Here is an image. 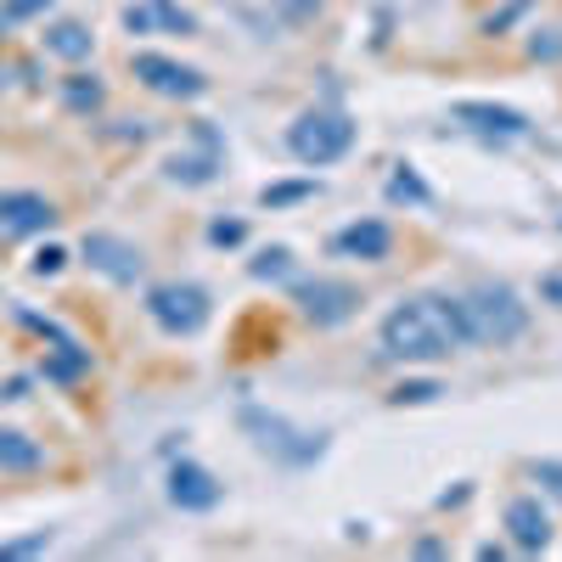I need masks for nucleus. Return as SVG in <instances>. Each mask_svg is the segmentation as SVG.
<instances>
[{
    "label": "nucleus",
    "instance_id": "1",
    "mask_svg": "<svg viewBox=\"0 0 562 562\" xmlns=\"http://www.w3.org/2000/svg\"><path fill=\"white\" fill-rule=\"evenodd\" d=\"M383 355L389 360H405V366H439L450 360L456 349H467V315H461V299L450 293H422V299H405L383 315Z\"/></svg>",
    "mask_w": 562,
    "mask_h": 562
},
{
    "label": "nucleus",
    "instance_id": "2",
    "mask_svg": "<svg viewBox=\"0 0 562 562\" xmlns=\"http://www.w3.org/2000/svg\"><path fill=\"white\" fill-rule=\"evenodd\" d=\"M461 315H467V344L506 349L529 333V304L512 293L506 281H479V288L461 299Z\"/></svg>",
    "mask_w": 562,
    "mask_h": 562
},
{
    "label": "nucleus",
    "instance_id": "3",
    "mask_svg": "<svg viewBox=\"0 0 562 562\" xmlns=\"http://www.w3.org/2000/svg\"><path fill=\"white\" fill-rule=\"evenodd\" d=\"M349 147H355V119L338 113V108H310L288 124V153L310 169H326V164L349 158Z\"/></svg>",
    "mask_w": 562,
    "mask_h": 562
},
{
    "label": "nucleus",
    "instance_id": "4",
    "mask_svg": "<svg viewBox=\"0 0 562 562\" xmlns=\"http://www.w3.org/2000/svg\"><path fill=\"white\" fill-rule=\"evenodd\" d=\"M147 315L169 338H198L214 315V299L198 281H158V288H147Z\"/></svg>",
    "mask_w": 562,
    "mask_h": 562
},
{
    "label": "nucleus",
    "instance_id": "5",
    "mask_svg": "<svg viewBox=\"0 0 562 562\" xmlns=\"http://www.w3.org/2000/svg\"><path fill=\"white\" fill-rule=\"evenodd\" d=\"M243 428L254 434V445L265 456L288 461V467H310V461L326 456V434H304V428H293L288 416H276L265 405H243Z\"/></svg>",
    "mask_w": 562,
    "mask_h": 562
},
{
    "label": "nucleus",
    "instance_id": "6",
    "mask_svg": "<svg viewBox=\"0 0 562 562\" xmlns=\"http://www.w3.org/2000/svg\"><path fill=\"white\" fill-rule=\"evenodd\" d=\"M293 304L310 326H344L360 315V288H349L338 276H304L293 288Z\"/></svg>",
    "mask_w": 562,
    "mask_h": 562
},
{
    "label": "nucleus",
    "instance_id": "7",
    "mask_svg": "<svg viewBox=\"0 0 562 562\" xmlns=\"http://www.w3.org/2000/svg\"><path fill=\"white\" fill-rule=\"evenodd\" d=\"M130 68H135V79L147 85L153 97H169V102H198V97H209V74H203V68H186V63H175V57H164V52H135Z\"/></svg>",
    "mask_w": 562,
    "mask_h": 562
},
{
    "label": "nucleus",
    "instance_id": "8",
    "mask_svg": "<svg viewBox=\"0 0 562 562\" xmlns=\"http://www.w3.org/2000/svg\"><path fill=\"white\" fill-rule=\"evenodd\" d=\"M79 254H85L90 270L108 276V281H119V288H135L140 270H147V254H140L130 237H119V231H85Z\"/></svg>",
    "mask_w": 562,
    "mask_h": 562
},
{
    "label": "nucleus",
    "instance_id": "9",
    "mask_svg": "<svg viewBox=\"0 0 562 562\" xmlns=\"http://www.w3.org/2000/svg\"><path fill=\"white\" fill-rule=\"evenodd\" d=\"M164 495H169L175 512H192V518H203V512H214V506L225 501V484L209 473L203 461H169Z\"/></svg>",
    "mask_w": 562,
    "mask_h": 562
},
{
    "label": "nucleus",
    "instance_id": "10",
    "mask_svg": "<svg viewBox=\"0 0 562 562\" xmlns=\"http://www.w3.org/2000/svg\"><path fill=\"white\" fill-rule=\"evenodd\" d=\"M192 140H198L192 153H169V158H164V175L180 180V186H209V180H220V169H225L220 135H214L209 124H192Z\"/></svg>",
    "mask_w": 562,
    "mask_h": 562
},
{
    "label": "nucleus",
    "instance_id": "11",
    "mask_svg": "<svg viewBox=\"0 0 562 562\" xmlns=\"http://www.w3.org/2000/svg\"><path fill=\"white\" fill-rule=\"evenodd\" d=\"M450 119L473 135H490V140H518L529 135V113L506 108V102H450Z\"/></svg>",
    "mask_w": 562,
    "mask_h": 562
},
{
    "label": "nucleus",
    "instance_id": "12",
    "mask_svg": "<svg viewBox=\"0 0 562 562\" xmlns=\"http://www.w3.org/2000/svg\"><path fill=\"white\" fill-rule=\"evenodd\" d=\"M57 225V203L40 192H0V237H40Z\"/></svg>",
    "mask_w": 562,
    "mask_h": 562
},
{
    "label": "nucleus",
    "instance_id": "13",
    "mask_svg": "<svg viewBox=\"0 0 562 562\" xmlns=\"http://www.w3.org/2000/svg\"><path fill=\"white\" fill-rule=\"evenodd\" d=\"M506 540L518 546V551H546L551 546V512L535 495L506 501Z\"/></svg>",
    "mask_w": 562,
    "mask_h": 562
},
{
    "label": "nucleus",
    "instance_id": "14",
    "mask_svg": "<svg viewBox=\"0 0 562 562\" xmlns=\"http://www.w3.org/2000/svg\"><path fill=\"white\" fill-rule=\"evenodd\" d=\"M124 29L130 34H198V18L180 7V0H135V7H124Z\"/></svg>",
    "mask_w": 562,
    "mask_h": 562
},
{
    "label": "nucleus",
    "instance_id": "15",
    "mask_svg": "<svg viewBox=\"0 0 562 562\" xmlns=\"http://www.w3.org/2000/svg\"><path fill=\"white\" fill-rule=\"evenodd\" d=\"M389 248H394V231H389L383 220H355V225H344L338 237H333V254H344V259H366V265L389 259Z\"/></svg>",
    "mask_w": 562,
    "mask_h": 562
},
{
    "label": "nucleus",
    "instance_id": "16",
    "mask_svg": "<svg viewBox=\"0 0 562 562\" xmlns=\"http://www.w3.org/2000/svg\"><path fill=\"white\" fill-rule=\"evenodd\" d=\"M40 45H45V57H57V63H85L90 52H97V34H90L79 18H57V23H45Z\"/></svg>",
    "mask_w": 562,
    "mask_h": 562
},
{
    "label": "nucleus",
    "instance_id": "17",
    "mask_svg": "<svg viewBox=\"0 0 562 562\" xmlns=\"http://www.w3.org/2000/svg\"><path fill=\"white\" fill-rule=\"evenodd\" d=\"M85 371H90V349L79 338H57L52 349H45V360H40V378L45 383H79Z\"/></svg>",
    "mask_w": 562,
    "mask_h": 562
},
{
    "label": "nucleus",
    "instance_id": "18",
    "mask_svg": "<svg viewBox=\"0 0 562 562\" xmlns=\"http://www.w3.org/2000/svg\"><path fill=\"white\" fill-rule=\"evenodd\" d=\"M45 467V450L23 434V428H0V473H40Z\"/></svg>",
    "mask_w": 562,
    "mask_h": 562
},
{
    "label": "nucleus",
    "instance_id": "19",
    "mask_svg": "<svg viewBox=\"0 0 562 562\" xmlns=\"http://www.w3.org/2000/svg\"><path fill=\"white\" fill-rule=\"evenodd\" d=\"M63 102H68L74 113H97V108L108 102V85H102L97 74H68V79H63Z\"/></svg>",
    "mask_w": 562,
    "mask_h": 562
},
{
    "label": "nucleus",
    "instance_id": "20",
    "mask_svg": "<svg viewBox=\"0 0 562 562\" xmlns=\"http://www.w3.org/2000/svg\"><path fill=\"white\" fill-rule=\"evenodd\" d=\"M321 192V180H281V186H265L259 203L265 209H293V203H310Z\"/></svg>",
    "mask_w": 562,
    "mask_h": 562
},
{
    "label": "nucleus",
    "instance_id": "21",
    "mask_svg": "<svg viewBox=\"0 0 562 562\" xmlns=\"http://www.w3.org/2000/svg\"><path fill=\"white\" fill-rule=\"evenodd\" d=\"M248 276H254V281H288V276H293V254H288V248H259V254L248 259Z\"/></svg>",
    "mask_w": 562,
    "mask_h": 562
},
{
    "label": "nucleus",
    "instance_id": "22",
    "mask_svg": "<svg viewBox=\"0 0 562 562\" xmlns=\"http://www.w3.org/2000/svg\"><path fill=\"white\" fill-rule=\"evenodd\" d=\"M389 198H394V203H434L428 180H422L411 164H400V169H394V180H389Z\"/></svg>",
    "mask_w": 562,
    "mask_h": 562
},
{
    "label": "nucleus",
    "instance_id": "23",
    "mask_svg": "<svg viewBox=\"0 0 562 562\" xmlns=\"http://www.w3.org/2000/svg\"><path fill=\"white\" fill-rule=\"evenodd\" d=\"M57 0H0V29H12V23H29V18H45Z\"/></svg>",
    "mask_w": 562,
    "mask_h": 562
},
{
    "label": "nucleus",
    "instance_id": "24",
    "mask_svg": "<svg viewBox=\"0 0 562 562\" xmlns=\"http://www.w3.org/2000/svg\"><path fill=\"white\" fill-rule=\"evenodd\" d=\"M52 529H34V535H18V540H0V557H40V551H52Z\"/></svg>",
    "mask_w": 562,
    "mask_h": 562
},
{
    "label": "nucleus",
    "instance_id": "25",
    "mask_svg": "<svg viewBox=\"0 0 562 562\" xmlns=\"http://www.w3.org/2000/svg\"><path fill=\"white\" fill-rule=\"evenodd\" d=\"M209 243L214 248H237V243H248V225L243 220H214L209 225Z\"/></svg>",
    "mask_w": 562,
    "mask_h": 562
},
{
    "label": "nucleus",
    "instance_id": "26",
    "mask_svg": "<svg viewBox=\"0 0 562 562\" xmlns=\"http://www.w3.org/2000/svg\"><path fill=\"white\" fill-rule=\"evenodd\" d=\"M439 394H445L439 383H400L389 400H394V405H428V400H439Z\"/></svg>",
    "mask_w": 562,
    "mask_h": 562
},
{
    "label": "nucleus",
    "instance_id": "27",
    "mask_svg": "<svg viewBox=\"0 0 562 562\" xmlns=\"http://www.w3.org/2000/svg\"><path fill=\"white\" fill-rule=\"evenodd\" d=\"M63 265H68V254H63L57 243H45V248H40V254L29 259V270H34V276H57Z\"/></svg>",
    "mask_w": 562,
    "mask_h": 562
},
{
    "label": "nucleus",
    "instance_id": "28",
    "mask_svg": "<svg viewBox=\"0 0 562 562\" xmlns=\"http://www.w3.org/2000/svg\"><path fill=\"white\" fill-rule=\"evenodd\" d=\"M0 400H29V378H12L7 389H0Z\"/></svg>",
    "mask_w": 562,
    "mask_h": 562
},
{
    "label": "nucleus",
    "instance_id": "29",
    "mask_svg": "<svg viewBox=\"0 0 562 562\" xmlns=\"http://www.w3.org/2000/svg\"><path fill=\"white\" fill-rule=\"evenodd\" d=\"M540 293H546L551 304H562V276H546V281H540Z\"/></svg>",
    "mask_w": 562,
    "mask_h": 562
},
{
    "label": "nucleus",
    "instance_id": "30",
    "mask_svg": "<svg viewBox=\"0 0 562 562\" xmlns=\"http://www.w3.org/2000/svg\"><path fill=\"white\" fill-rule=\"evenodd\" d=\"M293 7H315V0H293Z\"/></svg>",
    "mask_w": 562,
    "mask_h": 562
}]
</instances>
